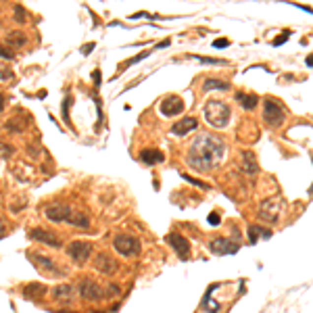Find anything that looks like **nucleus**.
<instances>
[{"mask_svg":"<svg viewBox=\"0 0 313 313\" xmlns=\"http://www.w3.org/2000/svg\"><path fill=\"white\" fill-rule=\"evenodd\" d=\"M225 156V142L213 134L198 136L188 149L186 161L196 171H213Z\"/></svg>","mask_w":313,"mask_h":313,"instance_id":"1","label":"nucleus"},{"mask_svg":"<svg viewBox=\"0 0 313 313\" xmlns=\"http://www.w3.org/2000/svg\"><path fill=\"white\" fill-rule=\"evenodd\" d=\"M230 115H232L230 107L221 100H209L205 104V119L213 127H225L230 121Z\"/></svg>","mask_w":313,"mask_h":313,"instance_id":"2","label":"nucleus"},{"mask_svg":"<svg viewBox=\"0 0 313 313\" xmlns=\"http://www.w3.org/2000/svg\"><path fill=\"white\" fill-rule=\"evenodd\" d=\"M263 119L267 125L272 127H280L286 119V111L276 98H265L263 100Z\"/></svg>","mask_w":313,"mask_h":313,"instance_id":"3","label":"nucleus"},{"mask_svg":"<svg viewBox=\"0 0 313 313\" xmlns=\"http://www.w3.org/2000/svg\"><path fill=\"white\" fill-rule=\"evenodd\" d=\"M113 247L119 255L124 257H136L140 253V240L134 238V236H115V242H113Z\"/></svg>","mask_w":313,"mask_h":313,"instance_id":"4","label":"nucleus"},{"mask_svg":"<svg viewBox=\"0 0 313 313\" xmlns=\"http://www.w3.org/2000/svg\"><path fill=\"white\" fill-rule=\"evenodd\" d=\"M209 249L213 255H236L240 250V242L230 238H213L209 242Z\"/></svg>","mask_w":313,"mask_h":313,"instance_id":"5","label":"nucleus"},{"mask_svg":"<svg viewBox=\"0 0 313 313\" xmlns=\"http://www.w3.org/2000/svg\"><path fill=\"white\" fill-rule=\"evenodd\" d=\"M71 213H73V209L69 207L67 203H55V205L46 207V211H44L46 219H48V221H52V223L67 221L69 217H71Z\"/></svg>","mask_w":313,"mask_h":313,"instance_id":"6","label":"nucleus"},{"mask_svg":"<svg viewBox=\"0 0 313 313\" xmlns=\"http://www.w3.org/2000/svg\"><path fill=\"white\" fill-rule=\"evenodd\" d=\"M167 245L176 250L178 253V257L182 259V261H186L188 257H190V242L182 236V234H178V232H171V234H167Z\"/></svg>","mask_w":313,"mask_h":313,"instance_id":"7","label":"nucleus"},{"mask_svg":"<svg viewBox=\"0 0 313 313\" xmlns=\"http://www.w3.org/2000/svg\"><path fill=\"white\" fill-rule=\"evenodd\" d=\"M90 253H92V245H90V242H84V240H73L71 245L67 247V255L71 257L73 261H77V263L88 261Z\"/></svg>","mask_w":313,"mask_h":313,"instance_id":"8","label":"nucleus"},{"mask_svg":"<svg viewBox=\"0 0 313 313\" xmlns=\"http://www.w3.org/2000/svg\"><path fill=\"white\" fill-rule=\"evenodd\" d=\"M77 288H80L82 299H86V301H98V299L104 297V288H102V286H98L94 280H88V278H84Z\"/></svg>","mask_w":313,"mask_h":313,"instance_id":"9","label":"nucleus"},{"mask_svg":"<svg viewBox=\"0 0 313 313\" xmlns=\"http://www.w3.org/2000/svg\"><path fill=\"white\" fill-rule=\"evenodd\" d=\"M259 217L269 221V223H276L278 217H280V203H278L276 198H267V201H263L259 205Z\"/></svg>","mask_w":313,"mask_h":313,"instance_id":"10","label":"nucleus"},{"mask_svg":"<svg viewBox=\"0 0 313 313\" xmlns=\"http://www.w3.org/2000/svg\"><path fill=\"white\" fill-rule=\"evenodd\" d=\"M94 267H96L98 272L104 274V276H113L119 269L117 261L113 259L111 255H107V253H98L96 255V259H94Z\"/></svg>","mask_w":313,"mask_h":313,"instance_id":"11","label":"nucleus"},{"mask_svg":"<svg viewBox=\"0 0 313 313\" xmlns=\"http://www.w3.org/2000/svg\"><path fill=\"white\" fill-rule=\"evenodd\" d=\"M30 238L31 240H38V242H44V245H48L52 249H61V240L52 232H48V230L33 228V230H30Z\"/></svg>","mask_w":313,"mask_h":313,"instance_id":"12","label":"nucleus"},{"mask_svg":"<svg viewBox=\"0 0 313 313\" xmlns=\"http://www.w3.org/2000/svg\"><path fill=\"white\" fill-rule=\"evenodd\" d=\"M182 111H184V102L180 96H167L161 102V113L165 117H176Z\"/></svg>","mask_w":313,"mask_h":313,"instance_id":"13","label":"nucleus"},{"mask_svg":"<svg viewBox=\"0 0 313 313\" xmlns=\"http://www.w3.org/2000/svg\"><path fill=\"white\" fill-rule=\"evenodd\" d=\"M219 288V284H211L207 288V292H205V297H203V303H201V309L205 311V313H217L221 309V303H217V301H213V292Z\"/></svg>","mask_w":313,"mask_h":313,"instance_id":"14","label":"nucleus"},{"mask_svg":"<svg viewBox=\"0 0 313 313\" xmlns=\"http://www.w3.org/2000/svg\"><path fill=\"white\" fill-rule=\"evenodd\" d=\"M196 127H198V121L194 117H186V119H180L171 125V134L173 136H186L188 132H192Z\"/></svg>","mask_w":313,"mask_h":313,"instance_id":"15","label":"nucleus"},{"mask_svg":"<svg viewBox=\"0 0 313 313\" xmlns=\"http://www.w3.org/2000/svg\"><path fill=\"white\" fill-rule=\"evenodd\" d=\"M140 159L146 165H156V163H163L165 161V155L159 153L156 149H144V151H140Z\"/></svg>","mask_w":313,"mask_h":313,"instance_id":"16","label":"nucleus"},{"mask_svg":"<svg viewBox=\"0 0 313 313\" xmlns=\"http://www.w3.org/2000/svg\"><path fill=\"white\" fill-rule=\"evenodd\" d=\"M28 259H30L38 269H44V272H52V269H55V261L48 259V257H42V255H33V253H30Z\"/></svg>","mask_w":313,"mask_h":313,"instance_id":"17","label":"nucleus"},{"mask_svg":"<svg viewBox=\"0 0 313 313\" xmlns=\"http://www.w3.org/2000/svg\"><path fill=\"white\" fill-rule=\"evenodd\" d=\"M242 169H245L249 176H255V173L259 171V165H257L255 156H253V153H250V151L242 153Z\"/></svg>","mask_w":313,"mask_h":313,"instance_id":"18","label":"nucleus"},{"mask_svg":"<svg viewBox=\"0 0 313 313\" xmlns=\"http://www.w3.org/2000/svg\"><path fill=\"white\" fill-rule=\"evenodd\" d=\"M236 100L240 102V107H242V109L250 111V109H255V107H257L259 96H257V94H245V92H238V94H236Z\"/></svg>","mask_w":313,"mask_h":313,"instance_id":"19","label":"nucleus"},{"mask_svg":"<svg viewBox=\"0 0 313 313\" xmlns=\"http://www.w3.org/2000/svg\"><path fill=\"white\" fill-rule=\"evenodd\" d=\"M52 297L57 301H69L73 297V286L71 284H61V286H55V290H52Z\"/></svg>","mask_w":313,"mask_h":313,"instance_id":"20","label":"nucleus"},{"mask_svg":"<svg viewBox=\"0 0 313 313\" xmlns=\"http://www.w3.org/2000/svg\"><path fill=\"white\" fill-rule=\"evenodd\" d=\"M249 236H250V242H255L259 238H272V230L269 228H261V225H250L249 228Z\"/></svg>","mask_w":313,"mask_h":313,"instance_id":"21","label":"nucleus"},{"mask_svg":"<svg viewBox=\"0 0 313 313\" xmlns=\"http://www.w3.org/2000/svg\"><path fill=\"white\" fill-rule=\"evenodd\" d=\"M230 84L223 82V80H215V77H207L203 82V90L205 92H211V90H228Z\"/></svg>","mask_w":313,"mask_h":313,"instance_id":"22","label":"nucleus"},{"mask_svg":"<svg viewBox=\"0 0 313 313\" xmlns=\"http://www.w3.org/2000/svg\"><path fill=\"white\" fill-rule=\"evenodd\" d=\"M6 44H11V46H15V48H21V46L28 44V36H25V33H21V31H11V33L6 36Z\"/></svg>","mask_w":313,"mask_h":313,"instance_id":"23","label":"nucleus"},{"mask_svg":"<svg viewBox=\"0 0 313 313\" xmlns=\"http://www.w3.org/2000/svg\"><path fill=\"white\" fill-rule=\"evenodd\" d=\"M44 292H46V286H44V284H30V286H25V290H23V294H25L28 299L42 297Z\"/></svg>","mask_w":313,"mask_h":313,"instance_id":"24","label":"nucleus"},{"mask_svg":"<svg viewBox=\"0 0 313 313\" xmlns=\"http://www.w3.org/2000/svg\"><path fill=\"white\" fill-rule=\"evenodd\" d=\"M69 223H71V225H77V228H88V225H90V219H88V217H86L84 213H71V217H69V219H67Z\"/></svg>","mask_w":313,"mask_h":313,"instance_id":"25","label":"nucleus"},{"mask_svg":"<svg viewBox=\"0 0 313 313\" xmlns=\"http://www.w3.org/2000/svg\"><path fill=\"white\" fill-rule=\"evenodd\" d=\"M146 57H151V50H144V52H140V55H136V57H132V59H127L124 65H119V69H121V71H125L127 67H132V65H136V63H140V61H144Z\"/></svg>","mask_w":313,"mask_h":313,"instance_id":"26","label":"nucleus"},{"mask_svg":"<svg viewBox=\"0 0 313 313\" xmlns=\"http://www.w3.org/2000/svg\"><path fill=\"white\" fill-rule=\"evenodd\" d=\"M182 178H184L188 184H192V186H196V188H201V190H205V188H209L205 182H201V180H196V178H192V176H188V173H182Z\"/></svg>","mask_w":313,"mask_h":313,"instance_id":"27","label":"nucleus"},{"mask_svg":"<svg viewBox=\"0 0 313 313\" xmlns=\"http://www.w3.org/2000/svg\"><path fill=\"white\" fill-rule=\"evenodd\" d=\"M69 104H71V96H65V100H63V121L65 124H71V119H69Z\"/></svg>","mask_w":313,"mask_h":313,"instance_id":"28","label":"nucleus"},{"mask_svg":"<svg viewBox=\"0 0 313 313\" xmlns=\"http://www.w3.org/2000/svg\"><path fill=\"white\" fill-rule=\"evenodd\" d=\"M192 59L201 61V63H205V65H221V61H219V59H209V57H198V55H194Z\"/></svg>","mask_w":313,"mask_h":313,"instance_id":"29","label":"nucleus"},{"mask_svg":"<svg viewBox=\"0 0 313 313\" xmlns=\"http://www.w3.org/2000/svg\"><path fill=\"white\" fill-rule=\"evenodd\" d=\"M288 38H290V31H282V33H280V38H276V40H274V46H282Z\"/></svg>","mask_w":313,"mask_h":313,"instance_id":"30","label":"nucleus"},{"mask_svg":"<svg viewBox=\"0 0 313 313\" xmlns=\"http://www.w3.org/2000/svg\"><path fill=\"white\" fill-rule=\"evenodd\" d=\"M0 59H15V52H11L4 44H0Z\"/></svg>","mask_w":313,"mask_h":313,"instance_id":"31","label":"nucleus"},{"mask_svg":"<svg viewBox=\"0 0 313 313\" xmlns=\"http://www.w3.org/2000/svg\"><path fill=\"white\" fill-rule=\"evenodd\" d=\"M15 17H17L15 21H19V23H23V21H25V11H23L21 6H15Z\"/></svg>","mask_w":313,"mask_h":313,"instance_id":"32","label":"nucleus"},{"mask_svg":"<svg viewBox=\"0 0 313 313\" xmlns=\"http://www.w3.org/2000/svg\"><path fill=\"white\" fill-rule=\"evenodd\" d=\"M219 213H217V211H213V213H209V223H211V225H219Z\"/></svg>","mask_w":313,"mask_h":313,"instance_id":"33","label":"nucleus"},{"mask_svg":"<svg viewBox=\"0 0 313 313\" xmlns=\"http://www.w3.org/2000/svg\"><path fill=\"white\" fill-rule=\"evenodd\" d=\"M230 46V40H215L213 42V48H228Z\"/></svg>","mask_w":313,"mask_h":313,"instance_id":"34","label":"nucleus"},{"mask_svg":"<svg viewBox=\"0 0 313 313\" xmlns=\"http://www.w3.org/2000/svg\"><path fill=\"white\" fill-rule=\"evenodd\" d=\"M94 46H96V44H94V42H90V44H86V46H82V55H90V52L94 50Z\"/></svg>","mask_w":313,"mask_h":313,"instance_id":"35","label":"nucleus"},{"mask_svg":"<svg viewBox=\"0 0 313 313\" xmlns=\"http://www.w3.org/2000/svg\"><path fill=\"white\" fill-rule=\"evenodd\" d=\"M13 73L11 71H4V69H0V80H11Z\"/></svg>","mask_w":313,"mask_h":313,"instance_id":"36","label":"nucleus"},{"mask_svg":"<svg viewBox=\"0 0 313 313\" xmlns=\"http://www.w3.org/2000/svg\"><path fill=\"white\" fill-rule=\"evenodd\" d=\"M92 80H94V84H96V86H100V71H98V69L92 73Z\"/></svg>","mask_w":313,"mask_h":313,"instance_id":"37","label":"nucleus"},{"mask_svg":"<svg viewBox=\"0 0 313 313\" xmlns=\"http://www.w3.org/2000/svg\"><path fill=\"white\" fill-rule=\"evenodd\" d=\"M11 151H13L11 146H2V155H4V156H8V155H11Z\"/></svg>","mask_w":313,"mask_h":313,"instance_id":"38","label":"nucleus"},{"mask_svg":"<svg viewBox=\"0 0 313 313\" xmlns=\"http://www.w3.org/2000/svg\"><path fill=\"white\" fill-rule=\"evenodd\" d=\"M165 46H169V40H163L161 44H156V48H165Z\"/></svg>","mask_w":313,"mask_h":313,"instance_id":"39","label":"nucleus"},{"mask_svg":"<svg viewBox=\"0 0 313 313\" xmlns=\"http://www.w3.org/2000/svg\"><path fill=\"white\" fill-rule=\"evenodd\" d=\"M2 109H4V96L0 94V111H2Z\"/></svg>","mask_w":313,"mask_h":313,"instance_id":"40","label":"nucleus"},{"mask_svg":"<svg viewBox=\"0 0 313 313\" xmlns=\"http://www.w3.org/2000/svg\"><path fill=\"white\" fill-rule=\"evenodd\" d=\"M305 63H307V67H311V65H313V57H307Z\"/></svg>","mask_w":313,"mask_h":313,"instance_id":"41","label":"nucleus"},{"mask_svg":"<svg viewBox=\"0 0 313 313\" xmlns=\"http://www.w3.org/2000/svg\"><path fill=\"white\" fill-rule=\"evenodd\" d=\"M0 232H4V221L0 219Z\"/></svg>","mask_w":313,"mask_h":313,"instance_id":"42","label":"nucleus"}]
</instances>
